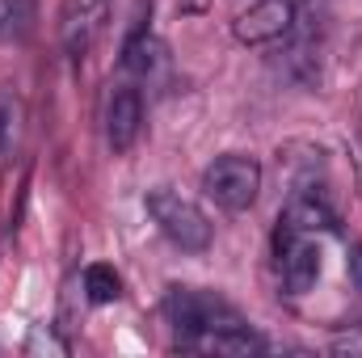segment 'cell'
<instances>
[{
	"label": "cell",
	"instance_id": "1",
	"mask_svg": "<svg viewBox=\"0 0 362 358\" xmlns=\"http://www.w3.org/2000/svg\"><path fill=\"white\" fill-rule=\"evenodd\" d=\"M165 321L173 325L177 346L202 337V333H215V329L249 325L228 299H219V295H211V291H194V287H169V295H165Z\"/></svg>",
	"mask_w": 362,
	"mask_h": 358
},
{
	"label": "cell",
	"instance_id": "2",
	"mask_svg": "<svg viewBox=\"0 0 362 358\" xmlns=\"http://www.w3.org/2000/svg\"><path fill=\"white\" fill-rule=\"evenodd\" d=\"M144 207H148L152 224L160 228V236L169 245H177L181 253H206L211 249L215 232H211V219L202 215L198 202L181 198L177 190H169V185H156V190H148Z\"/></svg>",
	"mask_w": 362,
	"mask_h": 358
},
{
	"label": "cell",
	"instance_id": "3",
	"mask_svg": "<svg viewBox=\"0 0 362 358\" xmlns=\"http://www.w3.org/2000/svg\"><path fill=\"white\" fill-rule=\"evenodd\" d=\"M202 194L223 211H249L262 194V165L245 152H223L202 169Z\"/></svg>",
	"mask_w": 362,
	"mask_h": 358
},
{
	"label": "cell",
	"instance_id": "4",
	"mask_svg": "<svg viewBox=\"0 0 362 358\" xmlns=\"http://www.w3.org/2000/svg\"><path fill=\"white\" fill-rule=\"evenodd\" d=\"M110 4L114 0H64L59 8V21H55V34H59V47L68 59H85L93 51V42L101 38L105 21H110Z\"/></svg>",
	"mask_w": 362,
	"mask_h": 358
},
{
	"label": "cell",
	"instance_id": "5",
	"mask_svg": "<svg viewBox=\"0 0 362 358\" xmlns=\"http://www.w3.org/2000/svg\"><path fill=\"white\" fill-rule=\"evenodd\" d=\"M295 21H299L295 0H253L232 21V38L240 47H274L295 30Z\"/></svg>",
	"mask_w": 362,
	"mask_h": 358
},
{
	"label": "cell",
	"instance_id": "6",
	"mask_svg": "<svg viewBox=\"0 0 362 358\" xmlns=\"http://www.w3.org/2000/svg\"><path fill=\"white\" fill-rule=\"evenodd\" d=\"M274 262H278V278L291 295H308L320 278V245H316V236L274 232Z\"/></svg>",
	"mask_w": 362,
	"mask_h": 358
},
{
	"label": "cell",
	"instance_id": "7",
	"mask_svg": "<svg viewBox=\"0 0 362 358\" xmlns=\"http://www.w3.org/2000/svg\"><path fill=\"white\" fill-rule=\"evenodd\" d=\"M144 131V93L139 85H114L105 101V144L110 152H131Z\"/></svg>",
	"mask_w": 362,
	"mask_h": 358
},
{
	"label": "cell",
	"instance_id": "8",
	"mask_svg": "<svg viewBox=\"0 0 362 358\" xmlns=\"http://www.w3.org/2000/svg\"><path fill=\"white\" fill-rule=\"evenodd\" d=\"M333 228H337V215L316 185H299L278 215V232H291V236H316V232H333Z\"/></svg>",
	"mask_w": 362,
	"mask_h": 358
},
{
	"label": "cell",
	"instance_id": "9",
	"mask_svg": "<svg viewBox=\"0 0 362 358\" xmlns=\"http://www.w3.org/2000/svg\"><path fill=\"white\" fill-rule=\"evenodd\" d=\"M25 139V101L13 85H0V173L17 161Z\"/></svg>",
	"mask_w": 362,
	"mask_h": 358
},
{
	"label": "cell",
	"instance_id": "10",
	"mask_svg": "<svg viewBox=\"0 0 362 358\" xmlns=\"http://www.w3.org/2000/svg\"><path fill=\"white\" fill-rule=\"evenodd\" d=\"M181 350H194V354H262L266 342L249 325H236V329H215V333H202L194 342H181Z\"/></svg>",
	"mask_w": 362,
	"mask_h": 358
},
{
	"label": "cell",
	"instance_id": "11",
	"mask_svg": "<svg viewBox=\"0 0 362 358\" xmlns=\"http://www.w3.org/2000/svg\"><path fill=\"white\" fill-rule=\"evenodd\" d=\"M160 68H165V42L152 38L148 30H135L122 47V72H131L139 81H152Z\"/></svg>",
	"mask_w": 362,
	"mask_h": 358
},
{
	"label": "cell",
	"instance_id": "12",
	"mask_svg": "<svg viewBox=\"0 0 362 358\" xmlns=\"http://www.w3.org/2000/svg\"><path fill=\"white\" fill-rule=\"evenodd\" d=\"M81 282H85V299H89V304H114V299L122 295V278H118V270L105 266V262L85 266Z\"/></svg>",
	"mask_w": 362,
	"mask_h": 358
},
{
	"label": "cell",
	"instance_id": "13",
	"mask_svg": "<svg viewBox=\"0 0 362 358\" xmlns=\"http://www.w3.org/2000/svg\"><path fill=\"white\" fill-rule=\"evenodd\" d=\"M30 21V0H0V42L17 38Z\"/></svg>",
	"mask_w": 362,
	"mask_h": 358
},
{
	"label": "cell",
	"instance_id": "14",
	"mask_svg": "<svg viewBox=\"0 0 362 358\" xmlns=\"http://www.w3.org/2000/svg\"><path fill=\"white\" fill-rule=\"evenodd\" d=\"M346 266H350V278H354V287L362 291V245H354V249H350V262H346Z\"/></svg>",
	"mask_w": 362,
	"mask_h": 358
},
{
	"label": "cell",
	"instance_id": "15",
	"mask_svg": "<svg viewBox=\"0 0 362 358\" xmlns=\"http://www.w3.org/2000/svg\"><path fill=\"white\" fill-rule=\"evenodd\" d=\"M354 181H358V198H362V131L354 135Z\"/></svg>",
	"mask_w": 362,
	"mask_h": 358
},
{
	"label": "cell",
	"instance_id": "16",
	"mask_svg": "<svg viewBox=\"0 0 362 358\" xmlns=\"http://www.w3.org/2000/svg\"><path fill=\"white\" fill-rule=\"evenodd\" d=\"M206 4H211V0H181V8H189V13H202Z\"/></svg>",
	"mask_w": 362,
	"mask_h": 358
}]
</instances>
